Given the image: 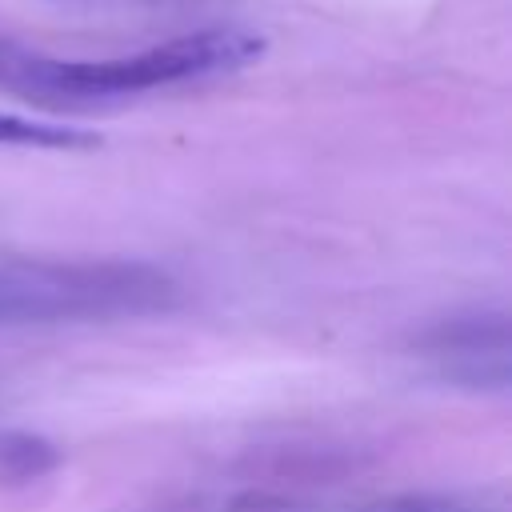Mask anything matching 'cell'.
<instances>
[{
	"label": "cell",
	"mask_w": 512,
	"mask_h": 512,
	"mask_svg": "<svg viewBox=\"0 0 512 512\" xmlns=\"http://www.w3.org/2000/svg\"><path fill=\"white\" fill-rule=\"evenodd\" d=\"M60 448L24 428H0V488H24L56 472Z\"/></svg>",
	"instance_id": "cell-4"
},
{
	"label": "cell",
	"mask_w": 512,
	"mask_h": 512,
	"mask_svg": "<svg viewBox=\"0 0 512 512\" xmlns=\"http://www.w3.org/2000/svg\"><path fill=\"white\" fill-rule=\"evenodd\" d=\"M260 56H264V36L248 28H200L140 48L132 56H108V60H52V56L20 52L8 88L36 100L100 104V100L144 96L156 88L196 84L212 76H232L256 64Z\"/></svg>",
	"instance_id": "cell-2"
},
{
	"label": "cell",
	"mask_w": 512,
	"mask_h": 512,
	"mask_svg": "<svg viewBox=\"0 0 512 512\" xmlns=\"http://www.w3.org/2000/svg\"><path fill=\"white\" fill-rule=\"evenodd\" d=\"M364 512H496L484 500L456 496V492H400L368 504Z\"/></svg>",
	"instance_id": "cell-7"
},
{
	"label": "cell",
	"mask_w": 512,
	"mask_h": 512,
	"mask_svg": "<svg viewBox=\"0 0 512 512\" xmlns=\"http://www.w3.org/2000/svg\"><path fill=\"white\" fill-rule=\"evenodd\" d=\"M172 512H300V500L296 492H280V488H228L188 500Z\"/></svg>",
	"instance_id": "cell-6"
},
{
	"label": "cell",
	"mask_w": 512,
	"mask_h": 512,
	"mask_svg": "<svg viewBox=\"0 0 512 512\" xmlns=\"http://www.w3.org/2000/svg\"><path fill=\"white\" fill-rule=\"evenodd\" d=\"M416 360L448 388L464 392H508L512 380V332L504 312H456L432 320L416 336Z\"/></svg>",
	"instance_id": "cell-3"
},
{
	"label": "cell",
	"mask_w": 512,
	"mask_h": 512,
	"mask_svg": "<svg viewBox=\"0 0 512 512\" xmlns=\"http://www.w3.org/2000/svg\"><path fill=\"white\" fill-rule=\"evenodd\" d=\"M0 144L4 148H48V152H76V148H96L100 136L76 124H56V120H36L20 112H0Z\"/></svg>",
	"instance_id": "cell-5"
},
{
	"label": "cell",
	"mask_w": 512,
	"mask_h": 512,
	"mask_svg": "<svg viewBox=\"0 0 512 512\" xmlns=\"http://www.w3.org/2000/svg\"><path fill=\"white\" fill-rule=\"evenodd\" d=\"M16 56H20V48H12V44H0V84H8V76H12V64H16Z\"/></svg>",
	"instance_id": "cell-8"
},
{
	"label": "cell",
	"mask_w": 512,
	"mask_h": 512,
	"mask_svg": "<svg viewBox=\"0 0 512 512\" xmlns=\"http://www.w3.org/2000/svg\"><path fill=\"white\" fill-rule=\"evenodd\" d=\"M180 300V280L148 260L0 256V332L164 316Z\"/></svg>",
	"instance_id": "cell-1"
}]
</instances>
